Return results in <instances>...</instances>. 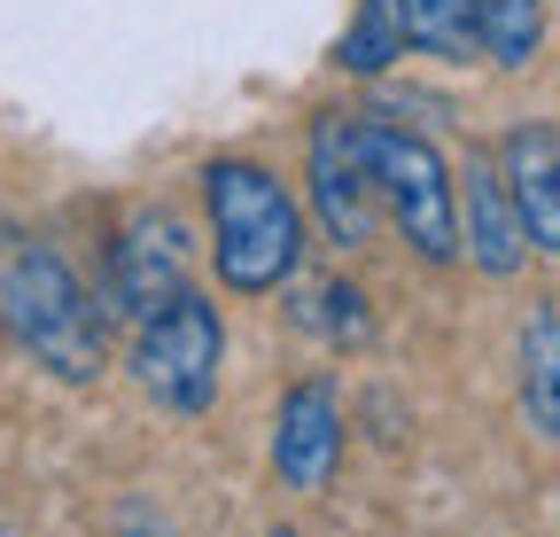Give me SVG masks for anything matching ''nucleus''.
<instances>
[{"instance_id": "nucleus-9", "label": "nucleus", "mask_w": 560, "mask_h": 537, "mask_svg": "<svg viewBox=\"0 0 560 537\" xmlns=\"http://www.w3.org/2000/svg\"><path fill=\"white\" fill-rule=\"evenodd\" d=\"M459 249L482 265L490 281L522 273V257H529V234H522V211H514L499 164H467L459 172Z\"/></svg>"}, {"instance_id": "nucleus-12", "label": "nucleus", "mask_w": 560, "mask_h": 537, "mask_svg": "<svg viewBox=\"0 0 560 537\" xmlns=\"http://www.w3.org/2000/svg\"><path fill=\"white\" fill-rule=\"evenodd\" d=\"M397 9V32L412 55H444V62H467L475 55V9L467 0H389Z\"/></svg>"}, {"instance_id": "nucleus-10", "label": "nucleus", "mask_w": 560, "mask_h": 537, "mask_svg": "<svg viewBox=\"0 0 560 537\" xmlns=\"http://www.w3.org/2000/svg\"><path fill=\"white\" fill-rule=\"evenodd\" d=\"M522 406L560 444V312H537L522 327Z\"/></svg>"}, {"instance_id": "nucleus-2", "label": "nucleus", "mask_w": 560, "mask_h": 537, "mask_svg": "<svg viewBox=\"0 0 560 537\" xmlns=\"http://www.w3.org/2000/svg\"><path fill=\"white\" fill-rule=\"evenodd\" d=\"M202 211H210V265L234 296H265L304 265V211L265 164L242 156L202 164Z\"/></svg>"}, {"instance_id": "nucleus-11", "label": "nucleus", "mask_w": 560, "mask_h": 537, "mask_svg": "<svg viewBox=\"0 0 560 537\" xmlns=\"http://www.w3.org/2000/svg\"><path fill=\"white\" fill-rule=\"evenodd\" d=\"M467 9H475V55L506 62V71H522V62L537 55L545 0H467Z\"/></svg>"}, {"instance_id": "nucleus-7", "label": "nucleus", "mask_w": 560, "mask_h": 537, "mask_svg": "<svg viewBox=\"0 0 560 537\" xmlns=\"http://www.w3.org/2000/svg\"><path fill=\"white\" fill-rule=\"evenodd\" d=\"M272 467L289 491H327L342 467V406L327 382H296L272 421Z\"/></svg>"}, {"instance_id": "nucleus-4", "label": "nucleus", "mask_w": 560, "mask_h": 537, "mask_svg": "<svg viewBox=\"0 0 560 537\" xmlns=\"http://www.w3.org/2000/svg\"><path fill=\"white\" fill-rule=\"evenodd\" d=\"M219 359H226V327L210 312V296H195V289H179L164 312H149L132 327V382L149 389L164 413H210Z\"/></svg>"}, {"instance_id": "nucleus-6", "label": "nucleus", "mask_w": 560, "mask_h": 537, "mask_svg": "<svg viewBox=\"0 0 560 537\" xmlns=\"http://www.w3.org/2000/svg\"><path fill=\"white\" fill-rule=\"evenodd\" d=\"M179 289H187V226L172 211H140L117 234V249H109V312L140 327L149 312H164Z\"/></svg>"}, {"instance_id": "nucleus-3", "label": "nucleus", "mask_w": 560, "mask_h": 537, "mask_svg": "<svg viewBox=\"0 0 560 537\" xmlns=\"http://www.w3.org/2000/svg\"><path fill=\"white\" fill-rule=\"evenodd\" d=\"M359 149H366V172H374L382 211L412 242V257L452 265L459 257V179H452L444 149H429L412 125H397L382 109H359Z\"/></svg>"}, {"instance_id": "nucleus-8", "label": "nucleus", "mask_w": 560, "mask_h": 537, "mask_svg": "<svg viewBox=\"0 0 560 537\" xmlns=\"http://www.w3.org/2000/svg\"><path fill=\"white\" fill-rule=\"evenodd\" d=\"M506 195H514V211H522V234L529 249L560 257V132L552 125H514L506 132V164H499Z\"/></svg>"}, {"instance_id": "nucleus-14", "label": "nucleus", "mask_w": 560, "mask_h": 537, "mask_svg": "<svg viewBox=\"0 0 560 537\" xmlns=\"http://www.w3.org/2000/svg\"><path fill=\"white\" fill-rule=\"evenodd\" d=\"M312 304H319V312H304V327H327L335 343H366V304H359V289L327 281V289H319Z\"/></svg>"}, {"instance_id": "nucleus-15", "label": "nucleus", "mask_w": 560, "mask_h": 537, "mask_svg": "<svg viewBox=\"0 0 560 537\" xmlns=\"http://www.w3.org/2000/svg\"><path fill=\"white\" fill-rule=\"evenodd\" d=\"M265 537H296V529H265Z\"/></svg>"}, {"instance_id": "nucleus-5", "label": "nucleus", "mask_w": 560, "mask_h": 537, "mask_svg": "<svg viewBox=\"0 0 560 537\" xmlns=\"http://www.w3.org/2000/svg\"><path fill=\"white\" fill-rule=\"evenodd\" d=\"M304 172H312V211H319L327 242L366 249L382 195H374V172H366V149H359V109H319V117H312Z\"/></svg>"}, {"instance_id": "nucleus-1", "label": "nucleus", "mask_w": 560, "mask_h": 537, "mask_svg": "<svg viewBox=\"0 0 560 537\" xmlns=\"http://www.w3.org/2000/svg\"><path fill=\"white\" fill-rule=\"evenodd\" d=\"M0 319H9V335L62 382H94L109 366V312L32 234H16L0 249Z\"/></svg>"}, {"instance_id": "nucleus-13", "label": "nucleus", "mask_w": 560, "mask_h": 537, "mask_svg": "<svg viewBox=\"0 0 560 537\" xmlns=\"http://www.w3.org/2000/svg\"><path fill=\"white\" fill-rule=\"evenodd\" d=\"M397 55H405L397 9H389V0H359V16H350V24H342V39H335V62H342L350 79H382Z\"/></svg>"}]
</instances>
